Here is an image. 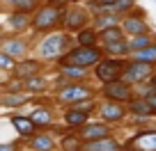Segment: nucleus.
Returning a JSON list of instances; mask_svg holds the SVG:
<instances>
[{"label": "nucleus", "mask_w": 156, "mask_h": 151, "mask_svg": "<svg viewBox=\"0 0 156 151\" xmlns=\"http://www.w3.org/2000/svg\"><path fill=\"white\" fill-rule=\"evenodd\" d=\"M87 115L90 112H85V110H69V112H64V122L69 126H80V124L87 122Z\"/></svg>", "instance_id": "16"}, {"label": "nucleus", "mask_w": 156, "mask_h": 151, "mask_svg": "<svg viewBox=\"0 0 156 151\" xmlns=\"http://www.w3.org/2000/svg\"><path fill=\"white\" fill-rule=\"evenodd\" d=\"M124 30H129L131 34H145L147 23L142 21V16H129V19L124 21Z\"/></svg>", "instance_id": "13"}, {"label": "nucleus", "mask_w": 156, "mask_h": 151, "mask_svg": "<svg viewBox=\"0 0 156 151\" xmlns=\"http://www.w3.org/2000/svg\"><path fill=\"white\" fill-rule=\"evenodd\" d=\"M138 151H156V133H142L136 140Z\"/></svg>", "instance_id": "15"}, {"label": "nucleus", "mask_w": 156, "mask_h": 151, "mask_svg": "<svg viewBox=\"0 0 156 151\" xmlns=\"http://www.w3.org/2000/svg\"><path fill=\"white\" fill-rule=\"evenodd\" d=\"M103 44H112V41H119V39H124L122 37V30L117 28V25H112V28H106L103 30Z\"/></svg>", "instance_id": "22"}, {"label": "nucleus", "mask_w": 156, "mask_h": 151, "mask_svg": "<svg viewBox=\"0 0 156 151\" xmlns=\"http://www.w3.org/2000/svg\"><path fill=\"white\" fill-rule=\"evenodd\" d=\"M106 50L108 53H126L129 46L124 39H119V41H112V44H106Z\"/></svg>", "instance_id": "29"}, {"label": "nucleus", "mask_w": 156, "mask_h": 151, "mask_svg": "<svg viewBox=\"0 0 156 151\" xmlns=\"http://www.w3.org/2000/svg\"><path fill=\"white\" fill-rule=\"evenodd\" d=\"M122 69L124 64L119 60H103V62H97V78L101 80L103 85L106 83H112L122 76Z\"/></svg>", "instance_id": "2"}, {"label": "nucleus", "mask_w": 156, "mask_h": 151, "mask_svg": "<svg viewBox=\"0 0 156 151\" xmlns=\"http://www.w3.org/2000/svg\"><path fill=\"white\" fill-rule=\"evenodd\" d=\"M151 85H154V87H156V76H154V78H151Z\"/></svg>", "instance_id": "38"}, {"label": "nucleus", "mask_w": 156, "mask_h": 151, "mask_svg": "<svg viewBox=\"0 0 156 151\" xmlns=\"http://www.w3.org/2000/svg\"><path fill=\"white\" fill-rule=\"evenodd\" d=\"M99 57H101V53H99L94 46H90V48L80 46V48L71 50V53L67 55V60L62 62V67H80V69H87V67H92V64H97Z\"/></svg>", "instance_id": "1"}, {"label": "nucleus", "mask_w": 156, "mask_h": 151, "mask_svg": "<svg viewBox=\"0 0 156 151\" xmlns=\"http://www.w3.org/2000/svg\"><path fill=\"white\" fill-rule=\"evenodd\" d=\"M0 151H14V144H0Z\"/></svg>", "instance_id": "37"}, {"label": "nucleus", "mask_w": 156, "mask_h": 151, "mask_svg": "<svg viewBox=\"0 0 156 151\" xmlns=\"http://www.w3.org/2000/svg\"><path fill=\"white\" fill-rule=\"evenodd\" d=\"M101 117L108 119V122H117V119H122V117H124V108H122V103H117V101L103 103V105H101Z\"/></svg>", "instance_id": "10"}, {"label": "nucleus", "mask_w": 156, "mask_h": 151, "mask_svg": "<svg viewBox=\"0 0 156 151\" xmlns=\"http://www.w3.org/2000/svg\"><path fill=\"white\" fill-rule=\"evenodd\" d=\"M9 2L16 7V12H23V14H28L30 9H34V7H37L39 0H9Z\"/></svg>", "instance_id": "26"}, {"label": "nucleus", "mask_w": 156, "mask_h": 151, "mask_svg": "<svg viewBox=\"0 0 156 151\" xmlns=\"http://www.w3.org/2000/svg\"><path fill=\"white\" fill-rule=\"evenodd\" d=\"M83 151H119V144L110 137H101V140H92L83 146Z\"/></svg>", "instance_id": "9"}, {"label": "nucleus", "mask_w": 156, "mask_h": 151, "mask_svg": "<svg viewBox=\"0 0 156 151\" xmlns=\"http://www.w3.org/2000/svg\"><path fill=\"white\" fill-rule=\"evenodd\" d=\"M5 53L9 55V57H21V55L25 53V44L19 41V39H12V41L5 44Z\"/></svg>", "instance_id": "20"}, {"label": "nucleus", "mask_w": 156, "mask_h": 151, "mask_svg": "<svg viewBox=\"0 0 156 151\" xmlns=\"http://www.w3.org/2000/svg\"><path fill=\"white\" fill-rule=\"evenodd\" d=\"M90 96V89L83 85H67L64 89H60V101L62 103H76V101H85Z\"/></svg>", "instance_id": "5"}, {"label": "nucleus", "mask_w": 156, "mask_h": 151, "mask_svg": "<svg viewBox=\"0 0 156 151\" xmlns=\"http://www.w3.org/2000/svg\"><path fill=\"white\" fill-rule=\"evenodd\" d=\"M62 146H64L67 151H78V149H83V146H80V140H78V137H73V135L64 137V140H62Z\"/></svg>", "instance_id": "30"}, {"label": "nucleus", "mask_w": 156, "mask_h": 151, "mask_svg": "<svg viewBox=\"0 0 156 151\" xmlns=\"http://www.w3.org/2000/svg\"><path fill=\"white\" fill-rule=\"evenodd\" d=\"M94 41H97V34L92 30H80V34H78V44L80 46L90 48V46H94Z\"/></svg>", "instance_id": "25"}, {"label": "nucleus", "mask_w": 156, "mask_h": 151, "mask_svg": "<svg viewBox=\"0 0 156 151\" xmlns=\"http://www.w3.org/2000/svg\"><path fill=\"white\" fill-rule=\"evenodd\" d=\"M103 94H106L110 101H129L131 98V87H129L126 83H122V80H112V83H106L103 85Z\"/></svg>", "instance_id": "4"}, {"label": "nucleus", "mask_w": 156, "mask_h": 151, "mask_svg": "<svg viewBox=\"0 0 156 151\" xmlns=\"http://www.w3.org/2000/svg\"><path fill=\"white\" fill-rule=\"evenodd\" d=\"M129 7H133V0H117L115 2V9H119V12H126Z\"/></svg>", "instance_id": "35"}, {"label": "nucleus", "mask_w": 156, "mask_h": 151, "mask_svg": "<svg viewBox=\"0 0 156 151\" xmlns=\"http://www.w3.org/2000/svg\"><path fill=\"white\" fill-rule=\"evenodd\" d=\"M12 124H14V128L21 133V135H30V133H34V128H37L30 119H25V117H12Z\"/></svg>", "instance_id": "17"}, {"label": "nucleus", "mask_w": 156, "mask_h": 151, "mask_svg": "<svg viewBox=\"0 0 156 151\" xmlns=\"http://www.w3.org/2000/svg\"><path fill=\"white\" fill-rule=\"evenodd\" d=\"M58 21H60V12H58V7L48 5V7H41V9L37 12V16H34L32 25H34L37 30H48V28H53Z\"/></svg>", "instance_id": "3"}, {"label": "nucleus", "mask_w": 156, "mask_h": 151, "mask_svg": "<svg viewBox=\"0 0 156 151\" xmlns=\"http://www.w3.org/2000/svg\"><path fill=\"white\" fill-rule=\"evenodd\" d=\"M112 23H115V19H112V16H106V19L101 16V19H97V25H99V28H103V30H106V28H112Z\"/></svg>", "instance_id": "33"}, {"label": "nucleus", "mask_w": 156, "mask_h": 151, "mask_svg": "<svg viewBox=\"0 0 156 151\" xmlns=\"http://www.w3.org/2000/svg\"><path fill=\"white\" fill-rule=\"evenodd\" d=\"M117 0H97V5L99 7H115Z\"/></svg>", "instance_id": "36"}, {"label": "nucleus", "mask_w": 156, "mask_h": 151, "mask_svg": "<svg viewBox=\"0 0 156 151\" xmlns=\"http://www.w3.org/2000/svg\"><path fill=\"white\" fill-rule=\"evenodd\" d=\"M48 151H51V149H48Z\"/></svg>", "instance_id": "39"}, {"label": "nucleus", "mask_w": 156, "mask_h": 151, "mask_svg": "<svg viewBox=\"0 0 156 151\" xmlns=\"http://www.w3.org/2000/svg\"><path fill=\"white\" fill-rule=\"evenodd\" d=\"M32 149L48 151V149H53V140H51L48 135H39V137H34V140H32Z\"/></svg>", "instance_id": "24"}, {"label": "nucleus", "mask_w": 156, "mask_h": 151, "mask_svg": "<svg viewBox=\"0 0 156 151\" xmlns=\"http://www.w3.org/2000/svg\"><path fill=\"white\" fill-rule=\"evenodd\" d=\"M80 137H83L85 142L101 140V137H108V128L103 126V124H90V126H85V131L80 133Z\"/></svg>", "instance_id": "11"}, {"label": "nucleus", "mask_w": 156, "mask_h": 151, "mask_svg": "<svg viewBox=\"0 0 156 151\" xmlns=\"http://www.w3.org/2000/svg\"><path fill=\"white\" fill-rule=\"evenodd\" d=\"M131 112H136V115H140V117L151 115V110H149V105H147L145 98H140V101H131Z\"/></svg>", "instance_id": "27"}, {"label": "nucleus", "mask_w": 156, "mask_h": 151, "mask_svg": "<svg viewBox=\"0 0 156 151\" xmlns=\"http://www.w3.org/2000/svg\"><path fill=\"white\" fill-rule=\"evenodd\" d=\"M145 101H147V105H149V110L156 112V92H147Z\"/></svg>", "instance_id": "34"}, {"label": "nucleus", "mask_w": 156, "mask_h": 151, "mask_svg": "<svg viewBox=\"0 0 156 151\" xmlns=\"http://www.w3.org/2000/svg\"><path fill=\"white\" fill-rule=\"evenodd\" d=\"M151 73V67L149 64H140V62H133L131 67L126 69V73H124V78L131 80V83H140V80H145L147 76Z\"/></svg>", "instance_id": "8"}, {"label": "nucleus", "mask_w": 156, "mask_h": 151, "mask_svg": "<svg viewBox=\"0 0 156 151\" xmlns=\"http://www.w3.org/2000/svg\"><path fill=\"white\" fill-rule=\"evenodd\" d=\"M14 57H9L7 53H0V69H14Z\"/></svg>", "instance_id": "32"}, {"label": "nucleus", "mask_w": 156, "mask_h": 151, "mask_svg": "<svg viewBox=\"0 0 156 151\" xmlns=\"http://www.w3.org/2000/svg\"><path fill=\"white\" fill-rule=\"evenodd\" d=\"M149 44H154V41H151V37H149V34H133V39L131 41H129V50H142V48H147V46H149Z\"/></svg>", "instance_id": "18"}, {"label": "nucleus", "mask_w": 156, "mask_h": 151, "mask_svg": "<svg viewBox=\"0 0 156 151\" xmlns=\"http://www.w3.org/2000/svg\"><path fill=\"white\" fill-rule=\"evenodd\" d=\"M28 119L34 124V126H44V124L51 122V112L46 110V108H39V110L30 112V117H28Z\"/></svg>", "instance_id": "19"}, {"label": "nucleus", "mask_w": 156, "mask_h": 151, "mask_svg": "<svg viewBox=\"0 0 156 151\" xmlns=\"http://www.w3.org/2000/svg\"><path fill=\"white\" fill-rule=\"evenodd\" d=\"M44 87H46V83H44L41 78H37V76L28 78V92H41Z\"/></svg>", "instance_id": "31"}, {"label": "nucleus", "mask_w": 156, "mask_h": 151, "mask_svg": "<svg viewBox=\"0 0 156 151\" xmlns=\"http://www.w3.org/2000/svg\"><path fill=\"white\" fill-rule=\"evenodd\" d=\"M85 21H87V16H85V12H80V9H69L67 14H64V25H67L69 30L80 28Z\"/></svg>", "instance_id": "12"}, {"label": "nucleus", "mask_w": 156, "mask_h": 151, "mask_svg": "<svg viewBox=\"0 0 156 151\" xmlns=\"http://www.w3.org/2000/svg\"><path fill=\"white\" fill-rule=\"evenodd\" d=\"M62 76L73 78V80H80V78H85V69H80V67H62Z\"/></svg>", "instance_id": "28"}, {"label": "nucleus", "mask_w": 156, "mask_h": 151, "mask_svg": "<svg viewBox=\"0 0 156 151\" xmlns=\"http://www.w3.org/2000/svg\"><path fill=\"white\" fill-rule=\"evenodd\" d=\"M28 98H30V94H25V92H14V94H7V96L2 98V103H5V105H23Z\"/></svg>", "instance_id": "21"}, {"label": "nucleus", "mask_w": 156, "mask_h": 151, "mask_svg": "<svg viewBox=\"0 0 156 151\" xmlns=\"http://www.w3.org/2000/svg\"><path fill=\"white\" fill-rule=\"evenodd\" d=\"M39 69H41V64L34 62V60H23L21 64H14V73H16V78H21V80H28L32 76H37Z\"/></svg>", "instance_id": "7"}, {"label": "nucleus", "mask_w": 156, "mask_h": 151, "mask_svg": "<svg viewBox=\"0 0 156 151\" xmlns=\"http://www.w3.org/2000/svg\"><path fill=\"white\" fill-rule=\"evenodd\" d=\"M28 14H23V12H16V14H12L9 16V25L14 30H23V28H28Z\"/></svg>", "instance_id": "23"}, {"label": "nucleus", "mask_w": 156, "mask_h": 151, "mask_svg": "<svg viewBox=\"0 0 156 151\" xmlns=\"http://www.w3.org/2000/svg\"><path fill=\"white\" fill-rule=\"evenodd\" d=\"M133 60H136V62H140V64H151V62H156V44H149L147 48L136 50Z\"/></svg>", "instance_id": "14"}, {"label": "nucleus", "mask_w": 156, "mask_h": 151, "mask_svg": "<svg viewBox=\"0 0 156 151\" xmlns=\"http://www.w3.org/2000/svg\"><path fill=\"white\" fill-rule=\"evenodd\" d=\"M64 41H67V37L64 34H53V37H48V39H44V44H41V55L44 57H55V55H60L64 50Z\"/></svg>", "instance_id": "6"}]
</instances>
